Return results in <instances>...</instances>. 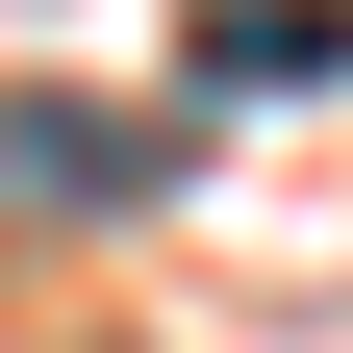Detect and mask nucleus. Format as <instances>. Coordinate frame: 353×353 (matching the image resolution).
Returning <instances> with one entry per match:
<instances>
[{"instance_id":"2","label":"nucleus","mask_w":353,"mask_h":353,"mask_svg":"<svg viewBox=\"0 0 353 353\" xmlns=\"http://www.w3.org/2000/svg\"><path fill=\"white\" fill-rule=\"evenodd\" d=\"M0 176H26V202H101V176H152V152H126L101 101H0Z\"/></svg>"},{"instance_id":"1","label":"nucleus","mask_w":353,"mask_h":353,"mask_svg":"<svg viewBox=\"0 0 353 353\" xmlns=\"http://www.w3.org/2000/svg\"><path fill=\"white\" fill-rule=\"evenodd\" d=\"M202 76H228V101H303V76H353V26H303V0H228V26H202Z\"/></svg>"}]
</instances>
